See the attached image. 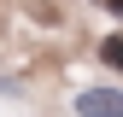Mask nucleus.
Instances as JSON below:
<instances>
[{
    "label": "nucleus",
    "instance_id": "obj_1",
    "mask_svg": "<svg viewBox=\"0 0 123 117\" xmlns=\"http://www.w3.org/2000/svg\"><path fill=\"white\" fill-rule=\"evenodd\" d=\"M70 111L76 117H123V88L117 82H88L70 94Z\"/></svg>",
    "mask_w": 123,
    "mask_h": 117
}]
</instances>
